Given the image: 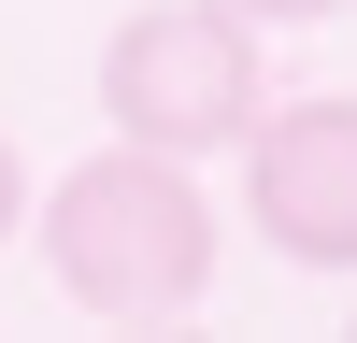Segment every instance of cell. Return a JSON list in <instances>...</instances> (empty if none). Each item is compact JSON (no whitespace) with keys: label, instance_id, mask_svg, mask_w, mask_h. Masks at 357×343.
Masks as SVG:
<instances>
[{"label":"cell","instance_id":"5","mask_svg":"<svg viewBox=\"0 0 357 343\" xmlns=\"http://www.w3.org/2000/svg\"><path fill=\"white\" fill-rule=\"evenodd\" d=\"M15 215H29V172H15V143H0V243H15Z\"/></svg>","mask_w":357,"mask_h":343},{"label":"cell","instance_id":"4","mask_svg":"<svg viewBox=\"0 0 357 343\" xmlns=\"http://www.w3.org/2000/svg\"><path fill=\"white\" fill-rule=\"evenodd\" d=\"M229 15H257V29H314V15H343V0H229Z\"/></svg>","mask_w":357,"mask_h":343},{"label":"cell","instance_id":"1","mask_svg":"<svg viewBox=\"0 0 357 343\" xmlns=\"http://www.w3.org/2000/svg\"><path fill=\"white\" fill-rule=\"evenodd\" d=\"M215 200H200L186 158H158V143H114V158H72L43 186V272L72 286L86 329H186L200 300H215Z\"/></svg>","mask_w":357,"mask_h":343},{"label":"cell","instance_id":"3","mask_svg":"<svg viewBox=\"0 0 357 343\" xmlns=\"http://www.w3.org/2000/svg\"><path fill=\"white\" fill-rule=\"evenodd\" d=\"M243 229L301 272H357V100H257L243 129Z\"/></svg>","mask_w":357,"mask_h":343},{"label":"cell","instance_id":"2","mask_svg":"<svg viewBox=\"0 0 357 343\" xmlns=\"http://www.w3.org/2000/svg\"><path fill=\"white\" fill-rule=\"evenodd\" d=\"M257 100H272V43H257V15H229V0H158V15H129V29L100 43V114H114V143L215 158V143L257 129Z\"/></svg>","mask_w":357,"mask_h":343}]
</instances>
